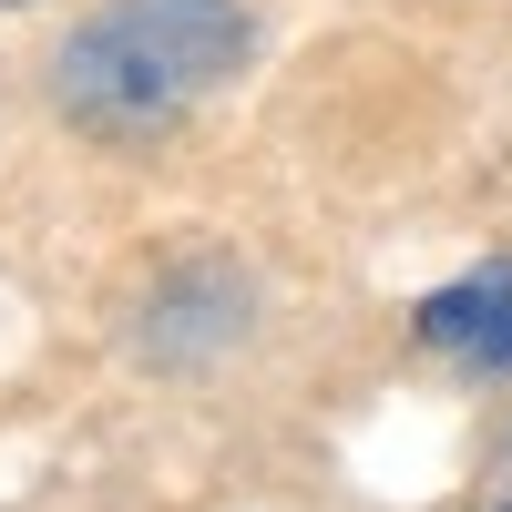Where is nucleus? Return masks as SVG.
<instances>
[{
    "mask_svg": "<svg viewBox=\"0 0 512 512\" xmlns=\"http://www.w3.org/2000/svg\"><path fill=\"white\" fill-rule=\"evenodd\" d=\"M236 62H246L236 0H103L52 52V103L103 144H144L185 123Z\"/></svg>",
    "mask_w": 512,
    "mask_h": 512,
    "instance_id": "1",
    "label": "nucleus"
},
{
    "mask_svg": "<svg viewBox=\"0 0 512 512\" xmlns=\"http://www.w3.org/2000/svg\"><path fill=\"white\" fill-rule=\"evenodd\" d=\"M420 338H431V349H461L472 369H512V256L472 267L441 297H420Z\"/></svg>",
    "mask_w": 512,
    "mask_h": 512,
    "instance_id": "2",
    "label": "nucleus"
},
{
    "mask_svg": "<svg viewBox=\"0 0 512 512\" xmlns=\"http://www.w3.org/2000/svg\"><path fill=\"white\" fill-rule=\"evenodd\" d=\"M0 11H31V0H0Z\"/></svg>",
    "mask_w": 512,
    "mask_h": 512,
    "instance_id": "3",
    "label": "nucleus"
},
{
    "mask_svg": "<svg viewBox=\"0 0 512 512\" xmlns=\"http://www.w3.org/2000/svg\"><path fill=\"white\" fill-rule=\"evenodd\" d=\"M502 512H512V502H502Z\"/></svg>",
    "mask_w": 512,
    "mask_h": 512,
    "instance_id": "4",
    "label": "nucleus"
}]
</instances>
